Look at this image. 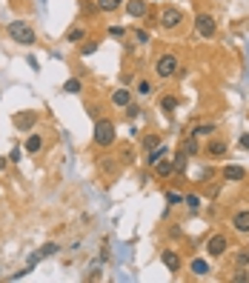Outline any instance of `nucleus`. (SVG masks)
Listing matches in <instances>:
<instances>
[{
  "label": "nucleus",
  "instance_id": "nucleus-18",
  "mask_svg": "<svg viewBox=\"0 0 249 283\" xmlns=\"http://www.w3.org/2000/svg\"><path fill=\"white\" fill-rule=\"evenodd\" d=\"M123 3H126V0H95V6H98L100 12H115Z\"/></svg>",
  "mask_w": 249,
  "mask_h": 283
},
{
  "label": "nucleus",
  "instance_id": "nucleus-35",
  "mask_svg": "<svg viewBox=\"0 0 249 283\" xmlns=\"http://www.w3.org/2000/svg\"><path fill=\"white\" fill-rule=\"evenodd\" d=\"M20 157H23V152H20V146H15V149L9 152V160H15V163H17Z\"/></svg>",
  "mask_w": 249,
  "mask_h": 283
},
{
  "label": "nucleus",
  "instance_id": "nucleus-21",
  "mask_svg": "<svg viewBox=\"0 0 249 283\" xmlns=\"http://www.w3.org/2000/svg\"><path fill=\"white\" fill-rule=\"evenodd\" d=\"M152 169L158 172V178H166V175H172V160H169V157H164V160H158Z\"/></svg>",
  "mask_w": 249,
  "mask_h": 283
},
{
  "label": "nucleus",
  "instance_id": "nucleus-25",
  "mask_svg": "<svg viewBox=\"0 0 249 283\" xmlns=\"http://www.w3.org/2000/svg\"><path fill=\"white\" fill-rule=\"evenodd\" d=\"M183 203H186V209H192V212H198V209H200V198H198V195H186Z\"/></svg>",
  "mask_w": 249,
  "mask_h": 283
},
{
  "label": "nucleus",
  "instance_id": "nucleus-29",
  "mask_svg": "<svg viewBox=\"0 0 249 283\" xmlns=\"http://www.w3.org/2000/svg\"><path fill=\"white\" fill-rule=\"evenodd\" d=\"M135 43L146 46V43H149V32H143V29H135Z\"/></svg>",
  "mask_w": 249,
  "mask_h": 283
},
{
  "label": "nucleus",
  "instance_id": "nucleus-8",
  "mask_svg": "<svg viewBox=\"0 0 249 283\" xmlns=\"http://www.w3.org/2000/svg\"><path fill=\"white\" fill-rule=\"evenodd\" d=\"M126 12H129V17H146L149 15V3L146 0H126Z\"/></svg>",
  "mask_w": 249,
  "mask_h": 283
},
{
  "label": "nucleus",
  "instance_id": "nucleus-12",
  "mask_svg": "<svg viewBox=\"0 0 249 283\" xmlns=\"http://www.w3.org/2000/svg\"><path fill=\"white\" fill-rule=\"evenodd\" d=\"M12 123H15L17 129H32L34 123H37V115H34V112H23V115L12 117Z\"/></svg>",
  "mask_w": 249,
  "mask_h": 283
},
{
  "label": "nucleus",
  "instance_id": "nucleus-2",
  "mask_svg": "<svg viewBox=\"0 0 249 283\" xmlns=\"http://www.w3.org/2000/svg\"><path fill=\"white\" fill-rule=\"evenodd\" d=\"M92 140H95V146H100V149H109V146L115 143V123L106 120V117H98V120H95Z\"/></svg>",
  "mask_w": 249,
  "mask_h": 283
},
{
  "label": "nucleus",
  "instance_id": "nucleus-36",
  "mask_svg": "<svg viewBox=\"0 0 249 283\" xmlns=\"http://www.w3.org/2000/svg\"><path fill=\"white\" fill-rule=\"evenodd\" d=\"M143 143H146V149H155V146H158V143H161V140H158V137H155V134H152V137H146V140H143Z\"/></svg>",
  "mask_w": 249,
  "mask_h": 283
},
{
  "label": "nucleus",
  "instance_id": "nucleus-11",
  "mask_svg": "<svg viewBox=\"0 0 249 283\" xmlns=\"http://www.w3.org/2000/svg\"><path fill=\"white\" fill-rule=\"evenodd\" d=\"M186 166H189V154H186L183 149H178L175 154H172V172H175V175H183Z\"/></svg>",
  "mask_w": 249,
  "mask_h": 283
},
{
  "label": "nucleus",
  "instance_id": "nucleus-34",
  "mask_svg": "<svg viewBox=\"0 0 249 283\" xmlns=\"http://www.w3.org/2000/svg\"><path fill=\"white\" fill-rule=\"evenodd\" d=\"M123 32H126L123 26H109V34H112V37H123Z\"/></svg>",
  "mask_w": 249,
  "mask_h": 283
},
{
  "label": "nucleus",
  "instance_id": "nucleus-16",
  "mask_svg": "<svg viewBox=\"0 0 249 283\" xmlns=\"http://www.w3.org/2000/svg\"><path fill=\"white\" fill-rule=\"evenodd\" d=\"M112 103L126 109V106L132 103V92H129V89H117V92H112Z\"/></svg>",
  "mask_w": 249,
  "mask_h": 283
},
{
  "label": "nucleus",
  "instance_id": "nucleus-13",
  "mask_svg": "<svg viewBox=\"0 0 249 283\" xmlns=\"http://www.w3.org/2000/svg\"><path fill=\"white\" fill-rule=\"evenodd\" d=\"M166 154H169V146H166V143H158L155 149H149V154H146V163H149V166H155L158 160H164Z\"/></svg>",
  "mask_w": 249,
  "mask_h": 283
},
{
  "label": "nucleus",
  "instance_id": "nucleus-6",
  "mask_svg": "<svg viewBox=\"0 0 249 283\" xmlns=\"http://www.w3.org/2000/svg\"><path fill=\"white\" fill-rule=\"evenodd\" d=\"M226 249H229V240H226L223 234H212L209 243H206V255H209V257H223Z\"/></svg>",
  "mask_w": 249,
  "mask_h": 283
},
{
  "label": "nucleus",
  "instance_id": "nucleus-1",
  "mask_svg": "<svg viewBox=\"0 0 249 283\" xmlns=\"http://www.w3.org/2000/svg\"><path fill=\"white\" fill-rule=\"evenodd\" d=\"M6 32H9V37H12L15 43H20V46H34V43H37V34L32 32V26H29L26 20H9Z\"/></svg>",
  "mask_w": 249,
  "mask_h": 283
},
{
  "label": "nucleus",
  "instance_id": "nucleus-20",
  "mask_svg": "<svg viewBox=\"0 0 249 283\" xmlns=\"http://www.w3.org/2000/svg\"><path fill=\"white\" fill-rule=\"evenodd\" d=\"M206 152H209V154H215V157H221V154H226V152H229V146H226V143H221V140H209V143H206Z\"/></svg>",
  "mask_w": 249,
  "mask_h": 283
},
{
  "label": "nucleus",
  "instance_id": "nucleus-30",
  "mask_svg": "<svg viewBox=\"0 0 249 283\" xmlns=\"http://www.w3.org/2000/svg\"><path fill=\"white\" fill-rule=\"evenodd\" d=\"M138 95H143V98L152 95V83H149V80H138Z\"/></svg>",
  "mask_w": 249,
  "mask_h": 283
},
{
  "label": "nucleus",
  "instance_id": "nucleus-23",
  "mask_svg": "<svg viewBox=\"0 0 249 283\" xmlns=\"http://www.w3.org/2000/svg\"><path fill=\"white\" fill-rule=\"evenodd\" d=\"M57 252H60L57 243H43V246H40V257H55Z\"/></svg>",
  "mask_w": 249,
  "mask_h": 283
},
{
  "label": "nucleus",
  "instance_id": "nucleus-4",
  "mask_svg": "<svg viewBox=\"0 0 249 283\" xmlns=\"http://www.w3.org/2000/svg\"><path fill=\"white\" fill-rule=\"evenodd\" d=\"M158 23H161L164 29H169V32H175V29L183 23V12L178 6H164L161 15H158Z\"/></svg>",
  "mask_w": 249,
  "mask_h": 283
},
{
  "label": "nucleus",
  "instance_id": "nucleus-33",
  "mask_svg": "<svg viewBox=\"0 0 249 283\" xmlns=\"http://www.w3.org/2000/svg\"><path fill=\"white\" fill-rule=\"evenodd\" d=\"M95 51H98V43H86L81 49V57H89V54H95Z\"/></svg>",
  "mask_w": 249,
  "mask_h": 283
},
{
  "label": "nucleus",
  "instance_id": "nucleus-38",
  "mask_svg": "<svg viewBox=\"0 0 249 283\" xmlns=\"http://www.w3.org/2000/svg\"><path fill=\"white\" fill-rule=\"evenodd\" d=\"M212 175H215V169H203V172H200V180H209V178H212Z\"/></svg>",
  "mask_w": 249,
  "mask_h": 283
},
{
  "label": "nucleus",
  "instance_id": "nucleus-17",
  "mask_svg": "<svg viewBox=\"0 0 249 283\" xmlns=\"http://www.w3.org/2000/svg\"><path fill=\"white\" fill-rule=\"evenodd\" d=\"M40 149H43V137H40V134H29V140H26V152H29V154H37Z\"/></svg>",
  "mask_w": 249,
  "mask_h": 283
},
{
  "label": "nucleus",
  "instance_id": "nucleus-39",
  "mask_svg": "<svg viewBox=\"0 0 249 283\" xmlns=\"http://www.w3.org/2000/svg\"><path fill=\"white\" fill-rule=\"evenodd\" d=\"M6 163H9V160H6V157H0V172H3V169H6Z\"/></svg>",
  "mask_w": 249,
  "mask_h": 283
},
{
  "label": "nucleus",
  "instance_id": "nucleus-15",
  "mask_svg": "<svg viewBox=\"0 0 249 283\" xmlns=\"http://www.w3.org/2000/svg\"><path fill=\"white\" fill-rule=\"evenodd\" d=\"M181 149L186 152L189 157H195V154L200 152V146H198V137H195V134H186V137H183V143H181Z\"/></svg>",
  "mask_w": 249,
  "mask_h": 283
},
{
  "label": "nucleus",
  "instance_id": "nucleus-24",
  "mask_svg": "<svg viewBox=\"0 0 249 283\" xmlns=\"http://www.w3.org/2000/svg\"><path fill=\"white\" fill-rule=\"evenodd\" d=\"M161 109H166V112H175V109H178V98H172V95H166V98L161 100Z\"/></svg>",
  "mask_w": 249,
  "mask_h": 283
},
{
  "label": "nucleus",
  "instance_id": "nucleus-37",
  "mask_svg": "<svg viewBox=\"0 0 249 283\" xmlns=\"http://www.w3.org/2000/svg\"><path fill=\"white\" fill-rule=\"evenodd\" d=\"M238 146H241V149H249V134H241V137H238Z\"/></svg>",
  "mask_w": 249,
  "mask_h": 283
},
{
  "label": "nucleus",
  "instance_id": "nucleus-27",
  "mask_svg": "<svg viewBox=\"0 0 249 283\" xmlns=\"http://www.w3.org/2000/svg\"><path fill=\"white\" fill-rule=\"evenodd\" d=\"M83 37H86V32H83V29H69V34H66L69 43H78V40H83Z\"/></svg>",
  "mask_w": 249,
  "mask_h": 283
},
{
  "label": "nucleus",
  "instance_id": "nucleus-5",
  "mask_svg": "<svg viewBox=\"0 0 249 283\" xmlns=\"http://www.w3.org/2000/svg\"><path fill=\"white\" fill-rule=\"evenodd\" d=\"M195 32H198V37H215V32H218V20L209 12H200L198 17H195Z\"/></svg>",
  "mask_w": 249,
  "mask_h": 283
},
{
  "label": "nucleus",
  "instance_id": "nucleus-7",
  "mask_svg": "<svg viewBox=\"0 0 249 283\" xmlns=\"http://www.w3.org/2000/svg\"><path fill=\"white\" fill-rule=\"evenodd\" d=\"M223 180H229V183H241V180H247V169L244 166H235V163H229V166H223Z\"/></svg>",
  "mask_w": 249,
  "mask_h": 283
},
{
  "label": "nucleus",
  "instance_id": "nucleus-19",
  "mask_svg": "<svg viewBox=\"0 0 249 283\" xmlns=\"http://www.w3.org/2000/svg\"><path fill=\"white\" fill-rule=\"evenodd\" d=\"M189 134H195V137H209V134H215V123H198Z\"/></svg>",
  "mask_w": 249,
  "mask_h": 283
},
{
  "label": "nucleus",
  "instance_id": "nucleus-28",
  "mask_svg": "<svg viewBox=\"0 0 249 283\" xmlns=\"http://www.w3.org/2000/svg\"><path fill=\"white\" fill-rule=\"evenodd\" d=\"M235 266H249V252L247 249H241L235 255Z\"/></svg>",
  "mask_w": 249,
  "mask_h": 283
},
{
  "label": "nucleus",
  "instance_id": "nucleus-10",
  "mask_svg": "<svg viewBox=\"0 0 249 283\" xmlns=\"http://www.w3.org/2000/svg\"><path fill=\"white\" fill-rule=\"evenodd\" d=\"M232 226H235V232L249 234V209H244V212H235V215H232Z\"/></svg>",
  "mask_w": 249,
  "mask_h": 283
},
{
  "label": "nucleus",
  "instance_id": "nucleus-9",
  "mask_svg": "<svg viewBox=\"0 0 249 283\" xmlns=\"http://www.w3.org/2000/svg\"><path fill=\"white\" fill-rule=\"evenodd\" d=\"M161 260H164V266L169 269V272H181V257H178L175 249H164L161 252Z\"/></svg>",
  "mask_w": 249,
  "mask_h": 283
},
{
  "label": "nucleus",
  "instance_id": "nucleus-14",
  "mask_svg": "<svg viewBox=\"0 0 249 283\" xmlns=\"http://www.w3.org/2000/svg\"><path fill=\"white\" fill-rule=\"evenodd\" d=\"M189 269H192V275H195V278H206V275L212 272V269H209V263H206L203 257H195V260L189 263Z\"/></svg>",
  "mask_w": 249,
  "mask_h": 283
},
{
  "label": "nucleus",
  "instance_id": "nucleus-22",
  "mask_svg": "<svg viewBox=\"0 0 249 283\" xmlns=\"http://www.w3.org/2000/svg\"><path fill=\"white\" fill-rule=\"evenodd\" d=\"M63 92H66V95H81V92H83V83L78 80V77H69L66 83H63Z\"/></svg>",
  "mask_w": 249,
  "mask_h": 283
},
{
  "label": "nucleus",
  "instance_id": "nucleus-26",
  "mask_svg": "<svg viewBox=\"0 0 249 283\" xmlns=\"http://www.w3.org/2000/svg\"><path fill=\"white\" fill-rule=\"evenodd\" d=\"M232 281H235V283H249V272H247V266H238V272L232 275Z\"/></svg>",
  "mask_w": 249,
  "mask_h": 283
},
{
  "label": "nucleus",
  "instance_id": "nucleus-32",
  "mask_svg": "<svg viewBox=\"0 0 249 283\" xmlns=\"http://www.w3.org/2000/svg\"><path fill=\"white\" fill-rule=\"evenodd\" d=\"M140 112H143V109H140L138 103H129V106H126V117H129V120H135V117L140 115Z\"/></svg>",
  "mask_w": 249,
  "mask_h": 283
},
{
  "label": "nucleus",
  "instance_id": "nucleus-3",
  "mask_svg": "<svg viewBox=\"0 0 249 283\" xmlns=\"http://www.w3.org/2000/svg\"><path fill=\"white\" fill-rule=\"evenodd\" d=\"M178 72H181V60H178V54H172V51H166V54H161V57L155 60V75H158L161 80L175 77Z\"/></svg>",
  "mask_w": 249,
  "mask_h": 283
},
{
  "label": "nucleus",
  "instance_id": "nucleus-31",
  "mask_svg": "<svg viewBox=\"0 0 249 283\" xmlns=\"http://www.w3.org/2000/svg\"><path fill=\"white\" fill-rule=\"evenodd\" d=\"M166 203H169V206H178V203H183V195H178V192H166Z\"/></svg>",
  "mask_w": 249,
  "mask_h": 283
}]
</instances>
